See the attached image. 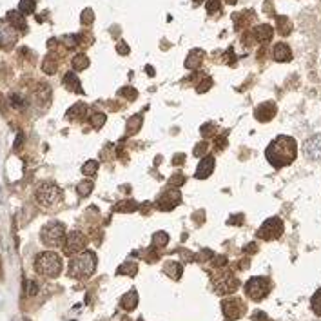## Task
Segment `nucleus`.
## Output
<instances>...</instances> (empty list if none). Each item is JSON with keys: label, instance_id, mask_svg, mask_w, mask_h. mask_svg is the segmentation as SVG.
Listing matches in <instances>:
<instances>
[{"label": "nucleus", "instance_id": "f257e3e1", "mask_svg": "<svg viewBox=\"0 0 321 321\" xmlns=\"http://www.w3.org/2000/svg\"><path fill=\"white\" fill-rule=\"evenodd\" d=\"M296 155H298L296 140L292 136H287V135H279L276 140H272L271 145L265 151L269 163L272 167H276V169L290 165L292 161L296 160Z\"/></svg>", "mask_w": 321, "mask_h": 321}, {"label": "nucleus", "instance_id": "f03ea898", "mask_svg": "<svg viewBox=\"0 0 321 321\" xmlns=\"http://www.w3.org/2000/svg\"><path fill=\"white\" fill-rule=\"evenodd\" d=\"M94 271H96V254L93 251H82L69 261L68 276L74 279H87Z\"/></svg>", "mask_w": 321, "mask_h": 321}, {"label": "nucleus", "instance_id": "7ed1b4c3", "mask_svg": "<svg viewBox=\"0 0 321 321\" xmlns=\"http://www.w3.org/2000/svg\"><path fill=\"white\" fill-rule=\"evenodd\" d=\"M35 271L44 278H56L62 272V258L53 251L40 252L35 259Z\"/></svg>", "mask_w": 321, "mask_h": 321}, {"label": "nucleus", "instance_id": "20e7f679", "mask_svg": "<svg viewBox=\"0 0 321 321\" xmlns=\"http://www.w3.org/2000/svg\"><path fill=\"white\" fill-rule=\"evenodd\" d=\"M40 240L47 247L64 245V240H66V227H64V223L60 222L46 223L42 227V230H40Z\"/></svg>", "mask_w": 321, "mask_h": 321}, {"label": "nucleus", "instance_id": "39448f33", "mask_svg": "<svg viewBox=\"0 0 321 321\" xmlns=\"http://www.w3.org/2000/svg\"><path fill=\"white\" fill-rule=\"evenodd\" d=\"M35 198L42 207H53L62 200V189L53 182H44L38 185Z\"/></svg>", "mask_w": 321, "mask_h": 321}, {"label": "nucleus", "instance_id": "423d86ee", "mask_svg": "<svg viewBox=\"0 0 321 321\" xmlns=\"http://www.w3.org/2000/svg\"><path fill=\"white\" fill-rule=\"evenodd\" d=\"M269 290H271V281L269 278L258 276V278H251L245 283V294H247L252 301H261L269 296Z\"/></svg>", "mask_w": 321, "mask_h": 321}, {"label": "nucleus", "instance_id": "0eeeda50", "mask_svg": "<svg viewBox=\"0 0 321 321\" xmlns=\"http://www.w3.org/2000/svg\"><path fill=\"white\" fill-rule=\"evenodd\" d=\"M283 222L279 218H269L263 222V225L258 229V236L261 240L265 241H272V240H278L279 236L283 234Z\"/></svg>", "mask_w": 321, "mask_h": 321}, {"label": "nucleus", "instance_id": "6e6552de", "mask_svg": "<svg viewBox=\"0 0 321 321\" xmlns=\"http://www.w3.org/2000/svg\"><path fill=\"white\" fill-rule=\"evenodd\" d=\"M87 245V238L78 230H73L66 234V240H64V254L66 256H76L84 251V247Z\"/></svg>", "mask_w": 321, "mask_h": 321}, {"label": "nucleus", "instance_id": "1a4fd4ad", "mask_svg": "<svg viewBox=\"0 0 321 321\" xmlns=\"http://www.w3.org/2000/svg\"><path fill=\"white\" fill-rule=\"evenodd\" d=\"M238 279L232 272H222L214 278V289L218 294H230L238 289Z\"/></svg>", "mask_w": 321, "mask_h": 321}, {"label": "nucleus", "instance_id": "9d476101", "mask_svg": "<svg viewBox=\"0 0 321 321\" xmlns=\"http://www.w3.org/2000/svg\"><path fill=\"white\" fill-rule=\"evenodd\" d=\"M222 310L223 316L227 318V321H236L240 320L241 314L245 312V307H243L241 299H238V298H229V299L222 301Z\"/></svg>", "mask_w": 321, "mask_h": 321}, {"label": "nucleus", "instance_id": "9b49d317", "mask_svg": "<svg viewBox=\"0 0 321 321\" xmlns=\"http://www.w3.org/2000/svg\"><path fill=\"white\" fill-rule=\"evenodd\" d=\"M19 40V29H15L9 22H0V47L11 49Z\"/></svg>", "mask_w": 321, "mask_h": 321}, {"label": "nucleus", "instance_id": "f8f14e48", "mask_svg": "<svg viewBox=\"0 0 321 321\" xmlns=\"http://www.w3.org/2000/svg\"><path fill=\"white\" fill-rule=\"evenodd\" d=\"M180 191L176 189V187H173V189H167L163 194H160V198L156 200V209L160 210H171L174 209L176 205L180 204Z\"/></svg>", "mask_w": 321, "mask_h": 321}, {"label": "nucleus", "instance_id": "ddd939ff", "mask_svg": "<svg viewBox=\"0 0 321 321\" xmlns=\"http://www.w3.org/2000/svg\"><path fill=\"white\" fill-rule=\"evenodd\" d=\"M303 155L312 161H321V135L310 136L309 140L303 143Z\"/></svg>", "mask_w": 321, "mask_h": 321}, {"label": "nucleus", "instance_id": "4468645a", "mask_svg": "<svg viewBox=\"0 0 321 321\" xmlns=\"http://www.w3.org/2000/svg\"><path fill=\"white\" fill-rule=\"evenodd\" d=\"M276 111H278V107L274 102H263V104H259L256 107V111H254V116L256 120L259 122H271L272 118L276 116Z\"/></svg>", "mask_w": 321, "mask_h": 321}, {"label": "nucleus", "instance_id": "2eb2a0df", "mask_svg": "<svg viewBox=\"0 0 321 321\" xmlns=\"http://www.w3.org/2000/svg\"><path fill=\"white\" fill-rule=\"evenodd\" d=\"M214 165H216V161H214V156H204L200 163H198V169H196V178L200 180H205L209 178L212 171H214Z\"/></svg>", "mask_w": 321, "mask_h": 321}, {"label": "nucleus", "instance_id": "dca6fc26", "mask_svg": "<svg viewBox=\"0 0 321 321\" xmlns=\"http://www.w3.org/2000/svg\"><path fill=\"white\" fill-rule=\"evenodd\" d=\"M274 60L276 62H290L292 60V51L285 42H278L274 46Z\"/></svg>", "mask_w": 321, "mask_h": 321}, {"label": "nucleus", "instance_id": "f3484780", "mask_svg": "<svg viewBox=\"0 0 321 321\" xmlns=\"http://www.w3.org/2000/svg\"><path fill=\"white\" fill-rule=\"evenodd\" d=\"M7 22L19 29V31H25L27 29V22H25V15H22L20 11H9L7 13Z\"/></svg>", "mask_w": 321, "mask_h": 321}, {"label": "nucleus", "instance_id": "a211bd4d", "mask_svg": "<svg viewBox=\"0 0 321 321\" xmlns=\"http://www.w3.org/2000/svg\"><path fill=\"white\" fill-rule=\"evenodd\" d=\"M120 305H122L124 310H135L136 305H138V292H136V289L127 290V294H124L122 299H120Z\"/></svg>", "mask_w": 321, "mask_h": 321}, {"label": "nucleus", "instance_id": "6ab92c4d", "mask_svg": "<svg viewBox=\"0 0 321 321\" xmlns=\"http://www.w3.org/2000/svg\"><path fill=\"white\" fill-rule=\"evenodd\" d=\"M254 38L256 40H259V42H269V40H272V35H274V31H272L271 25L267 24H261L258 25V27H254Z\"/></svg>", "mask_w": 321, "mask_h": 321}, {"label": "nucleus", "instance_id": "aec40b11", "mask_svg": "<svg viewBox=\"0 0 321 321\" xmlns=\"http://www.w3.org/2000/svg\"><path fill=\"white\" fill-rule=\"evenodd\" d=\"M204 60V51L202 49H192L189 56L185 58V68L187 69H196Z\"/></svg>", "mask_w": 321, "mask_h": 321}, {"label": "nucleus", "instance_id": "412c9836", "mask_svg": "<svg viewBox=\"0 0 321 321\" xmlns=\"http://www.w3.org/2000/svg\"><path fill=\"white\" fill-rule=\"evenodd\" d=\"M64 86L68 87L69 91H73V93H82V87H80V80H78V76L74 73H68L64 76Z\"/></svg>", "mask_w": 321, "mask_h": 321}, {"label": "nucleus", "instance_id": "4be33fe9", "mask_svg": "<svg viewBox=\"0 0 321 321\" xmlns=\"http://www.w3.org/2000/svg\"><path fill=\"white\" fill-rule=\"evenodd\" d=\"M86 111L87 107L86 104H74L71 109H68V113H66V116H68V120H80L82 116H86Z\"/></svg>", "mask_w": 321, "mask_h": 321}, {"label": "nucleus", "instance_id": "5701e85b", "mask_svg": "<svg viewBox=\"0 0 321 321\" xmlns=\"http://www.w3.org/2000/svg\"><path fill=\"white\" fill-rule=\"evenodd\" d=\"M276 27H278L279 35H289L292 31V22L287 17H276Z\"/></svg>", "mask_w": 321, "mask_h": 321}, {"label": "nucleus", "instance_id": "b1692460", "mask_svg": "<svg viewBox=\"0 0 321 321\" xmlns=\"http://www.w3.org/2000/svg\"><path fill=\"white\" fill-rule=\"evenodd\" d=\"M71 64H73V69H76V71H84V69H87V66H89V58H87L84 53H80V55L73 56Z\"/></svg>", "mask_w": 321, "mask_h": 321}, {"label": "nucleus", "instance_id": "393cba45", "mask_svg": "<svg viewBox=\"0 0 321 321\" xmlns=\"http://www.w3.org/2000/svg\"><path fill=\"white\" fill-rule=\"evenodd\" d=\"M42 71H44L46 74H55V73H56V60H55V56L47 55L46 58H44Z\"/></svg>", "mask_w": 321, "mask_h": 321}, {"label": "nucleus", "instance_id": "a878e982", "mask_svg": "<svg viewBox=\"0 0 321 321\" xmlns=\"http://www.w3.org/2000/svg\"><path fill=\"white\" fill-rule=\"evenodd\" d=\"M142 122H143L142 115H135L131 120H127V133H129V135H135L136 131L142 127Z\"/></svg>", "mask_w": 321, "mask_h": 321}, {"label": "nucleus", "instance_id": "bb28decb", "mask_svg": "<svg viewBox=\"0 0 321 321\" xmlns=\"http://www.w3.org/2000/svg\"><path fill=\"white\" fill-rule=\"evenodd\" d=\"M165 272L173 279H180V276H182V265H180L178 261H171V263L165 265Z\"/></svg>", "mask_w": 321, "mask_h": 321}, {"label": "nucleus", "instance_id": "cd10ccee", "mask_svg": "<svg viewBox=\"0 0 321 321\" xmlns=\"http://www.w3.org/2000/svg\"><path fill=\"white\" fill-rule=\"evenodd\" d=\"M136 272H138V265H136L135 261H125L124 265L118 269V274H127L129 278L136 276Z\"/></svg>", "mask_w": 321, "mask_h": 321}, {"label": "nucleus", "instance_id": "c85d7f7f", "mask_svg": "<svg viewBox=\"0 0 321 321\" xmlns=\"http://www.w3.org/2000/svg\"><path fill=\"white\" fill-rule=\"evenodd\" d=\"M35 7H37V0H20L19 11L22 15H31L35 11Z\"/></svg>", "mask_w": 321, "mask_h": 321}, {"label": "nucleus", "instance_id": "c756f323", "mask_svg": "<svg viewBox=\"0 0 321 321\" xmlns=\"http://www.w3.org/2000/svg\"><path fill=\"white\" fill-rule=\"evenodd\" d=\"M93 187H94V183L91 180H84V182H80V183L76 185V192H78L80 196H89L91 191H93Z\"/></svg>", "mask_w": 321, "mask_h": 321}, {"label": "nucleus", "instance_id": "7c9ffc66", "mask_svg": "<svg viewBox=\"0 0 321 321\" xmlns=\"http://www.w3.org/2000/svg\"><path fill=\"white\" fill-rule=\"evenodd\" d=\"M96 171H98V161L96 160H89L84 163V167H82V173L86 174V176H89V178H93L94 174H96Z\"/></svg>", "mask_w": 321, "mask_h": 321}, {"label": "nucleus", "instance_id": "2f4dec72", "mask_svg": "<svg viewBox=\"0 0 321 321\" xmlns=\"http://www.w3.org/2000/svg\"><path fill=\"white\" fill-rule=\"evenodd\" d=\"M310 307H312V310H314V314L321 318V289L316 290L314 296L310 298Z\"/></svg>", "mask_w": 321, "mask_h": 321}, {"label": "nucleus", "instance_id": "473e14b6", "mask_svg": "<svg viewBox=\"0 0 321 321\" xmlns=\"http://www.w3.org/2000/svg\"><path fill=\"white\" fill-rule=\"evenodd\" d=\"M138 209V205H136V202H133V200H125V202H120V204L115 207V210H118V212H133V210Z\"/></svg>", "mask_w": 321, "mask_h": 321}, {"label": "nucleus", "instance_id": "72a5a7b5", "mask_svg": "<svg viewBox=\"0 0 321 321\" xmlns=\"http://www.w3.org/2000/svg\"><path fill=\"white\" fill-rule=\"evenodd\" d=\"M205 7H207L209 15H218V13L222 11V0H207Z\"/></svg>", "mask_w": 321, "mask_h": 321}, {"label": "nucleus", "instance_id": "f704fd0d", "mask_svg": "<svg viewBox=\"0 0 321 321\" xmlns=\"http://www.w3.org/2000/svg\"><path fill=\"white\" fill-rule=\"evenodd\" d=\"M104 124H105V115L104 113H94L93 116H91V125H93L94 129L104 127Z\"/></svg>", "mask_w": 321, "mask_h": 321}, {"label": "nucleus", "instance_id": "c9c22d12", "mask_svg": "<svg viewBox=\"0 0 321 321\" xmlns=\"http://www.w3.org/2000/svg\"><path fill=\"white\" fill-rule=\"evenodd\" d=\"M80 20H82V24L84 25H91L93 24V20H94V13H93V9H84L82 11V17H80Z\"/></svg>", "mask_w": 321, "mask_h": 321}, {"label": "nucleus", "instance_id": "e433bc0d", "mask_svg": "<svg viewBox=\"0 0 321 321\" xmlns=\"http://www.w3.org/2000/svg\"><path fill=\"white\" fill-rule=\"evenodd\" d=\"M153 241H155L156 247H163V245H167V241H169V236H167L165 232H156V234L153 236Z\"/></svg>", "mask_w": 321, "mask_h": 321}, {"label": "nucleus", "instance_id": "4c0bfd02", "mask_svg": "<svg viewBox=\"0 0 321 321\" xmlns=\"http://www.w3.org/2000/svg\"><path fill=\"white\" fill-rule=\"evenodd\" d=\"M183 183H185V176H183L182 173H176V174L173 176V178L169 180V185H171V187H176V189H178L180 185H183Z\"/></svg>", "mask_w": 321, "mask_h": 321}, {"label": "nucleus", "instance_id": "58836bf2", "mask_svg": "<svg viewBox=\"0 0 321 321\" xmlns=\"http://www.w3.org/2000/svg\"><path fill=\"white\" fill-rule=\"evenodd\" d=\"M210 86H212V78L207 76V78H204V82L198 84V93H205V91H209Z\"/></svg>", "mask_w": 321, "mask_h": 321}, {"label": "nucleus", "instance_id": "ea45409f", "mask_svg": "<svg viewBox=\"0 0 321 321\" xmlns=\"http://www.w3.org/2000/svg\"><path fill=\"white\" fill-rule=\"evenodd\" d=\"M207 149H209V145H207L205 142L198 143L196 149H194V156H204L205 153H207Z\"/></svg>", "mask_w": 321, "mask_h": 321}, {"label": "nucleus", "instance_id": "a19ab883", "mask_svg": "<svg viewBox=\"0 0 321 321\" xmlns=\"http://www.w3.org/2000/svg\"><path fill=\"white\" fill-rule=\"evenodd\" d=\"M62 40L66 42L68 47H76V46H78V37H74V35H71V37H64Z\"/></svg>", "mask_w": 321, "mask_h": 321}, {"label": "nucleus", "instance_id": "79ce46f5", "mask_svg": "<svg viewBox=\"0 0 321 321\" xmlns=\"http://www.w3.org/2000/svg\"><path fill=\"white\" fill-rule=\"evenodd\" d=\"M120 94H122V96H127L129 100H135L136 98V91L133 89V87H127V89L124 87V89L120 91Z\"/></svg>", "mask_w": 321, "mask_h": 321}, {"label": "nucleus", "instance_id": "37998d69", "mask_svg": "<svg viewBox=\"0 0 321 321\" xmlns=\"http://www.w3.org/2000/svg\"><path fill=\"white\" fill-rule=\"evenodd\" d=\"M116 51L120 53V55H127V53H129V46H127L125 42H118L116 44Z\"/></svg>", "mask_w": 321, "mask_h": 321}, {"label": "nucleus", "instance_id": "c03bdc74", "mask_svg": "<svg viewBox=\"0 0 321 321\" xmlns=\"http://www.w3.org/2000/svg\"><path fill=\"white\" fill-rule=\"evenodd\" d=\"M252 321H271V320H269V316H267L265 312H254Z\"/></svg>", "mask_w": 321, "mask_h": 321}, {"label": "nucleus", "instance_id": "a18cd8bd", "mask_svg": "<svg viewBox=\"0 0 321 321\" xmlns=\"http://www.w3.org/2000/svg\"><path fill=\"white\" fill-rule=\"evenodd\" d=\"M212 127H214V125H212V124H205L204 127H202V135H204V136H210V135H214V133H212V131H210V129H212Z\"/></svg>", "mask_w": 321, "mask_h": 321}, {"label": "nucleus", "instance_id": "49530a36", "mask_svg": "<svg viewBox=\"0 0 321 321\" xmlns=\"http://www.w3.org/2000/svg\"><path fill=\"white\" fill-rule=\"evenodd\" d=\"M214 143H216V147H218V149H223V147H225V135L218 136L216 140H214Z\"/></svg>", "mask_w": 321, "mask_h": 321}, {"label": "nucleus", "instance_id": "de8ad7c7", "mask_svg": "<svg viewBox=\"0 0 321 321\" xmlns=\"http://www.w3.org/2000/svg\"><path fill=\"white\" fill-rule=\"evenodd\" d=\"M256 251H258V245H256V243H249L247 249H245V252L247 254H254Z\"/></svg>", "mask_w": 321, "mask_h": 321}, {"label": "nucleus", "instance_id": "09e8293b", "mask_svg": "<svg viewBox=\"0 0 321 321\" xmlns=\"http://www.w3.org/2000/svg\"><path fill=\"white\" fill-rule=\"evenodd\" d=\"M27 287H29V290H27V294H29V296L37 294V285L33 283V281H29V283H27Z\"/></svg>", "mask_w": 321, "mask_h": 321}, {"label": "nucleus", "instance_id": "8fccbe9b", "mask_svg": "<svg viewBox=\"0 0 321 321\" xmlns=\"http://www.w3.org/2000/svg\"><path fill=\"white\" fill-rule=\"evenodd\" d=\"M183 158H185V155H176V156H174L173 163H174V165H180V163H183Z\"/></svg>", "mask_w": 321, "mask_h": 321}, {"label": "nucleus", "instance_id": "3c124183", "mask_svg": "<svg viewBox=\"0 0 321 321\" xmlns=\"http://www.w3.org/2000/svg\"><path fill=\"white\" fill-rule=\"evenodd\" d=\"M212 263H214V265H216V267H223V265H225V258H223V256H218L216 261L212 259Z\"/></svg>", "mask_w": 321, "mask_h": 321}, {"label": "nucleus", "instance_id": "603ef678", "mask_svg": "<svg viewBox=\"0 0 321 321\" xmlns=\"http://www.w3.org/2000/svg\"><path fill=\"white\" fill-rule=\"evenodd\" d=\"M20 143H22V135H20L19 138H17V142H15V149H20V147H22Z\"/></svg>", "mask_w": 321, "mask_h": 321}, {"label": "nucleus", "instance_id": "864d4df0", "mask_svg": "<svg viewBox=\"0 0 321 321\" xmlns=\"http://www.w3.org/2000/svg\"><path fill=\"white\" fill-rule=\"evenodd\" d=\"M225 2H227V4H230V6H232V4H236V2H238V0H225Z\"/></svg>", "mask_w": 321, "mask_h": 321}, {"label": "nucleus", "instance_id": "5fc2aeb1", "mask_svg": "<svg viewBox=\"0 0 321 321\" xmlns=\"http://www.w3.org/2000/svg\"><path fill=\"white\" fill-rule=\"evenodd\" d=\"M194 2H202V0H194Z\"/></svg>", "mask_w": 321, "mask_h": 321}, {"label": "nucleus", "instance_id": "6e6d98bb", "mask_svg": "<svg viewBox=\"0 0 321 321\" xmlns=\"http://www.w3.org/2000/svg\"><path fill=\"white\" fill-rule=\"evenodd\" d=\"M140 321H142V320H140Z\"/></svg>", "mask_w": 321, "mask_h": 321}]
</instances>
